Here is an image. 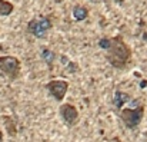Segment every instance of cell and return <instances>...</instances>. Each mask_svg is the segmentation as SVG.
Masks as SVG:
<instances>
[{"mask_svg":"<svg viewBox=\"0 0 147 142\" xmlns=\"http://www.w3.org/2000/svg\"><path fill=\"white\" fill-rule=\"evenodd\" d=\"M106 60L116 69H124L131 60V49L121 36L110 38V46L106 50Z\"/></svg>","mask_w":147,"mask_h":142,"instance_id":"1","label":"cell"},{"mask_svg":"<svg viewBox=\"0 0 147 142\" xmlns=\"http://www.w3.org/2000/svg\"><path fill=\"white\" fill-rule=\"evenodd\" d=\"M51 20L49 17H40V19H32L27 23V32L30 35H33L34 38H45L46 33L51 29Z\"/></svg>","mask_w":147,"mask_h":142,"instance_id":"4","label":"cell"},{"mask_svg":"<svg viewBox=\"0 0 147 142\" xmlns=\"http://www.w3.org/2000/svg\"><path fill=\"white\" fill-rule=\"evenodd\" d=\"M87 16H89L87 7H84V6H74V9H73V17L76 20H79V22L86 20Z\"/></svg>","mask_w":147,"mask_h":142,"instance_id":"8","label":"cell"},{"mask_svg":"<svg viewBox=\"0 0 147 142\" xmlns=\"http://www.w3.org/2000/svg\"><path fill=\"white\" fill-rule=\"evenodd\" d=\"M3 119L6 121V128H7V132L9 135H16V126H14V121L10 118V116H3Z\"/></svg>","mask_w":147,"mask_h":142,"instance_id":"11","label":"cell"},{"mask_svg":"<svg viewBox=\"0 0 147 142\" xmlns=\"http://www.w3.org/2000/svg\"><path fill=\"white\" fill-rule=\"evenodd\" d=\"M110 142H123V141H121V139H119V138H113Z\"/></svg>","mask_w":147,"mask_h":142,"instance_id":"13","label":"cell"},{"mask_svg":"<svg viewBox=\"0 0 147 142\" xmlns=\"http://www.w3.org/2000/svg\"><path fill=\"white\" fill-rule=\"evenodd\" d=\"M129 100H130V95H127L126 92H121V91H117V92L114 94L113 103H114L116 109L121 111V106H123L126 102H129Z\"/></svg>","mask_w":147,"mask_h":142,"instance_id":"7","label":"cell"},{"mask_svg":"<svg viewBox=\"0 0 147 142\" xmlns=\"http://www.w3.org/2000/svg\"><path fill=\"white\" fill-rule=\"evenodd\" d=\"M13 3H10L9 0H0V16H9L13 13Z\"/></svg>","mask_w":147,"mask_h":142,"instance_id":"9","label":"cell"},{"mask_svg":"<svg viewBox=\"0 0 147 142\" xmlns=\"http://www.w3.org/2000/svg\"><path fill=\"white\" fill-rule=\"evenodd\" d=\"M69 82L67 81H61V79H54L46 83V89L49 91V94L57 100L61 102L64 99V96L69 91Z\"/></svg>","mask_w":147,"mask_h":142,"instance_id":"5","label":"cell"},{"mask_svg":"<svg viewBox=\"0 0 147 142\" xmlns=\"http://www.w3.org/2000/svg\"><path fill=\"white\" fill-rule=\"evenodd\" d=\"M98 46L101 47V49H104V50H107L109 46H110V38H101L98 40Z\"/></svg>","mask_w":147,"mask_h":142,"instance_id":"12","label":"cell"},{"mask_svg":"<svg viewBox=\"0 0 147 142\" xmlns=\"http://www.w3.org/2000/svg\"><path fill=\"white\" fill-rule=\"evenodd\" d=\"M42 57H43V60H45L47 65H51V63L54 62V59H56V53L51 52L47 47H45V49L42 50Z\"/></svg>","mask_w":147,"mask_h":142,"instance_id":"10","label":"cell"},{"mask_svg":"<svg viewBox=\"0 0 147 142\" xmlns=\"http://www.w3.org/2000/svg\"><path fill=\"white\" fill-rule=\"evenodd\" d=\"M0 70L11 81L17 79L22 72V63L16 56H0Z\"/></svg>","mask_w":147,"mask_h":142,"instance_id":"3","label":"cell"},{"mask_svg":"<svg viewBox=\"0 0 147 142\" xmlns=\"http://www.w3.org/2000/svg\"><path fill=\"white\" fill-rule=\"evenodd\" d=\"M119 116L129 129H134L140 125V122L144 116V105H139L133 109H130V108L121 109L119 112Z\"/></svg>","mask_w":147,"mask_h":142,"instance_id":"2","label":"cell"},{"mask_svg":"<svg viewBox=\"0 0 147 142\" xmlns=\"http://www.w3.org/2000/svg\"><path fill=\"white\" fill-rule=\"evenodd\" d=\"M59 113H60L61 119L66 122V125H69V126H74L79 122V118H80L79 109L71 103H63L59 108Z\"/></svg>","mask_w":147,"mask_h":142,"instance_id":"6","label":"cell"}]
</instances>
